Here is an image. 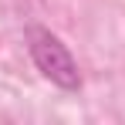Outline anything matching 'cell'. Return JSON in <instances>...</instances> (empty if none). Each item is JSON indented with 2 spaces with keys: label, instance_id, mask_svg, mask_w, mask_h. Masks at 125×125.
I'll list each match as a JSON object with an SVG mask.
<instances>
[{
  "label": "cell",
  "instance_id": "obj_1",
  "mask_svg": "<svg viewBox=\"0 0 125 125\" xmlns=\"http://www.w3.org/2000/svg\"><path fill=\"white\" fill-rule=\"evenodd\" d=\"M27 51H31V61L37 64V71L54 88H61V91H78L81 88L78 61L54 31H47L41 24H31L27 27Z\"/></svg>",
  "mask_w": 125,
  "mask_h": 125
}]
</instances>
